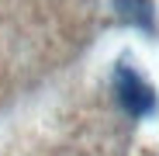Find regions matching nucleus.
Wrapping results in <instances>:
<instances>
[{
	"mask_svg": "<svg viewBox=\"0 0 159 156\" xmlns=\"http://www.w3.org/2000/svg\"><path fill=\"white\" fill-rule=\"evenodd\" d=\"M111 90H114L118 108H121L131 121L152 118V115L159 111L156 87L145 80L135 66H128V63H118V66H114V73H111Z\"/></svg>",
	"mask_w": 159,
	"mask_h": 156,
	"instance_id": "obj_1",
	"label": "nucleus"
},
{
	"mask_svg": "<svg viewBox=\"0 0 159 156\" xmlns=\"http://www.w3.org/2000/svg\"><path fill=\"white\" fill-rule=\"evenodd\" d=\"M111 11H114V17L125 24V28L156 38V31H159L156 0H111Z\"/></svg>",
	"mask_w": 159,
	"mask_h": 156,
	"instance_id": "obj_2",
	"label": "nucleus"
}]
</instances>
